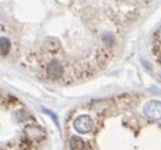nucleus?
I'll return each mask as SVG.
<instances>
[{
  "label": "nucleus",
  "instance_id": "1",
  "mask_svg": "<svg viewBox=\"0 0 161 150\" xmlns=\"http://www.w3.org/2000/svg\"><path fill=\"white\" fill-rule=\"evenodd\" d=\"M143 114L151 120H160L161 119V102L156 100H151L146 102L143 106Z\"/></svg>",
  "mask_w": 161,
  "mask_h": 150
},
{
  "label": "nucleus",
  "instance_id": "2",
  "mask_svg": "<svg viewBox=\"0 0 161 150\" xmlns=\"http://www.w3.org/2000/svg\"><path fill=\"white\" fill-rule=\"evenodd\" d=\"M93 125H94V122H93L92 118L88 115H80L74 121V128L79 134H86V132L92 131Z\"/></svg>",
  "mask_w": 161,
  "mask_h": 150
},
{
  "label": "nucleus",
  "instance_id": "3",
  "mask_svg": "<svg viewBox=\"0 0 161 150\" xmlns=\"http://www.w3.org/2000/svg\"><path fill=\"white\" fill-rule=\"evenodd\" d=\"M65 68L58 61H51L46 67V74L51 80H58L64 76Z\"/></svg>",
  "mask_w": 161,
  "mask_h": 150
},
{
  "label": "nucleus",
  "instance_id": "4",
  "mask_svg": "<svg viewBox=\"0 0 161 150\" xmlns=\"http://www.w3.org/2000/svg\"><path fill=\"white\" fill-rule=\"evenodd\" d=\"M24 134H25L27 139H29L32 141H41L46 136L45 130L42 128L37 126V125H29V126H27L25 130H24Z\"/></svg>",
  "mask_w": 161,
  "mask_h": 150
},
{
  "label": "nucleus",
  "instance_id": "5",
  "mask_svg": "<svg viewBox=\"0 0 161 150\" xmlns=\"http://www.w3.org/2000/svg\"><path fill=\"white\" fill-rule=\"evenodd\" d=\"M70 146L72 149H80V148H85V142L83 140H80L79 138H74L70 142Z\"/></svg>",
  "mask_w": 161,
  "mask_h": 150
},
{
  "label": "nucleus",
  "instance_id": "6",
  "mask_svg": "<svg viewBox=\"0 0 161 150\" xmlns=\"http://www.w3.org/2000/svg\"><path fill=\"white\" fill-rule=\"evenodd\" d=\"M9 48H10V43H9L8 38L2 37V54L5 56L8 53V51H9Z\"/></svg>",
  "mask_w": 161,
  "mask_h": 150
},
{
  "label": "nucleus",
  "instance_id": "7",
  "mask_svg": "<svg viewBox=\"0 0 161 150\" xmlns=\"http://www.w3.org/2000/svg\"><path fill=\"white\" fill-rule=\"evenodd\" d=\"M42 111L45 112V114H47V115H50V118H51V119H52V120H53V121H55V122H56V124L58 125V121H57V118H56V115L53 114V112H52V111H50V110H47V108H42Z\"/></svg>",
  "mask_w": 161,
  "mask_h": 150
},
{
  "label": "nucleus",
  "instance_id": "8",
  "mask_svg": "<svg viewBox=\"0 0 161 150\" xmlns=\"http://www.w3.org/2000/svg\"><path fill=\"white\" fill-rule=\"evenodd\" d=\"M156 37H157V41L161 43V28L157 30V33H156Z\"/></svg>",
  "mask_w": 161,
  "mask_h": 150
}]
</instances>
